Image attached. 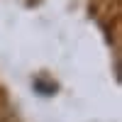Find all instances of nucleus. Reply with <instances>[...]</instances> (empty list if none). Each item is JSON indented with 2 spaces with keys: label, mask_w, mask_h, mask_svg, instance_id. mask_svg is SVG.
Wrapping results in <instances>:
<instances>
[]
</instances>
